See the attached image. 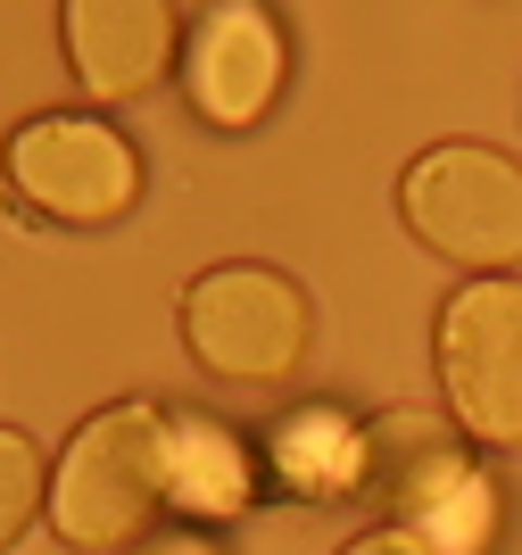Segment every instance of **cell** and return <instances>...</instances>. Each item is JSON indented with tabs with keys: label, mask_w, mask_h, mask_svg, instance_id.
I'll use <instances>...</instances> for the list:
<instances>
[{
	"label": "cell",
	"mask_w": 522,
	"mask_h": 555,
	"mask_svg": "<svg viewBox=\"0 0 522 555\" xmlns=\"http://www.w3.org/2000/svg\"><path fill=\"white\" fill-rule=\"evenodd\" d=\"M166 498H175V423L150 398H116L84 415L50 464V531L75 555H116L150 539Z\"/></svg>",
	"instance_id": "1"
},
{
	"label": "cell",
	"mask_w": 522,
	"mask_h": 555,
	"mask_svg": "<svg viewBox=\"0 0 522 555\" xmlns=\"http://www.w3.org/2000/svg\"><path fill=\"white\" fill-rule=\"evenodd\" d=\"M398 224L448 266L514 274L522 266V158L489 141H432L398 175Z\"/></svg>",
	"instance_id": "2"
},
{
	"label": "cell",
	"mask_w": 522,
	"mask_h": 555,
	"mask_svg": "<svg viewBox=\"0 0 522 555\" xmlns=\"http://www.w3.org/2000/svg\"><path fill=\"white\" fill-rule=\"evenodd\" d=\"M182 348L191 365L241 390H273L307 365L316 348V307L282 266H207L182 291Z\"/></svg>",
	"instance_id": "3"
},
{
	"label": "cell",
	"mask_w": 522,
	"mask_h": 555,
	"mask_svg": "<svg viewBox=\"0 0 522 555\" xmlns=\"http://www.w3.org/2000/svg\"><path fill=\"white\" fill-rule=\"evenodd\" d=\"M0 175H9V191H17L34 216L75 224V232L116 224V216L141 199V150L91 108L25 116L17 133H9V150H0Z\"/></svg>",
	"instance_id": "4"
},
{
	"label": "cell",
	"mask_w": 522,
	"mask_h": 555,
	"mask_svg": "<svg viewBox=\"0 0 522 555\" xmlns=\"http://www.w3.org/2000/svg\"><path fill=\"white\" fill-rule=\"evenodd\" d=\"M440 390L464 440L522 448V274H481L440 299Z\"/></svg>",
	"instance_id": "5"
},
{
	"label": "cell",
	"mask_w": 522,
	"mask_h": 555,
	"mask_svg": "<svg viewBox=\"0 0 522 555\" xmlns=\"http://www.w3.org/2000/svg\"><path fill=\"white\" fill-rule=\"evenodd\" d=\"M282 75H291V42L266 0H216L182 17V100L207 125H225V133L257 125L282 100Z\"/></svg>",
	"instance_id": "6"
},
{
	"label": "cell",
	"mask_w": 522,
	"mask_h": 555,
	"mask_svg": "<svg viewBox=\"0 0 522 555\" xmlns=\"http://www.w3.org/2000/svg\"><path fill=\"white\" fill-rule=\"evenodd\" d=\"M67 67L91 100H141L182 67V9L175 0H67L59 9Z\"/></svg>",
	"instance_id": "7"
},
{
	"label": "cell",
	"mask_w": 522,
	"mask_h": 555,
	"mask_svg": "<svg viewBox=\"0 0 522 555\" xmlns=\"http://www.w3.org/2000/svg\"><path fill=\"white\" fill-rule=\"evenodd\" d=\"M357 489L390 514V522H398V531L440 522V506H448V498L481 506L464 431H456V423H440V415H415V406H398V415H382L373 431H365V448H357Z\"/></svg>",
	"instance_id": "8"
},
{
	"label": "cell",
	"mask_w": 522,
	"mask_h": 555,
	"mask_svg": "<svg viewBox=\"0 0 522 555\" xmlns=\"http://www.w3.org/2000/svg\"><path fill=\"white\" fill-rule=\"evenodd\" d=\"M50 506V473H42V448L25 440L17 423H0V555L17 547Z\"/></svg>",
	"instance_id": "9"
},
{
	"label": "cell",
	"mask_w": 522,
	"mask_h": 555,
	"mask_svg": "<svg viewBox=\"0 0 522 555\" xmlns=\"http://www.w3.org/2000/svg\"><path fill=\"white\" fill-rule=\"evenodd\" d=\"M341 555H440L423 531H365V539H348Z\"/></svg>",
	"instance_id": "10"
},
{
	"label": "cell",
	"mask_w": 522,
	"mask_h": 555,
	"mask_svg": "<svg viewBox=\"0 0 522 555\" xmlns=\"http://www.w3.org/2000/svg\"><path fill=\"white\" fill-rule=\"evenodd\" d=\"M158 555H207V547H200V539H175V547H158Z\"/></svg>",
	"instance_id": "11"
}]
</instances>
